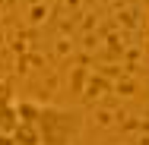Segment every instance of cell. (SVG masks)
I'll return each instance as SVG.
<instances>
[{"instance_id":"obj_1","label":"cell","mask_w":149,"mask_h":145,"mask_svg":"<svg viewBox=\"0 0 149 145\" xmlns=\"http://www.w3.org/2000/svg\"><path fill=\"white\" fill-rule=\"evenodd\" d=\"M86 129L79 107H60L45 101H16V139L13 145H76Z\"/></svg>"},{"instance_id":"obj_2","label":"cell","mask_w":149,"mask_h":145,"mask_svg":"<svg viewBox=\"0 0 149 145\" xmlns=\"http://www.w3.org/2000/svg\"><path fill=\"white\" fill-rule=\"evenodd\" d=\"M16 139V98L10 91L0 95V145H13Z\"/></svg>"},{"instance_id":"obj_3","label":"cell","mask_w":149,"mask_h":145,"mask_svg":"<svg viewBox=\"0 0 149 145\" xmlns=\"http://www.w3.org/2000/svg\"><path fill=\"white\" fill-rule=\"evenodd\" d=\"M146 6H149V0H146Z\"/></svg>"}]
</instances>
